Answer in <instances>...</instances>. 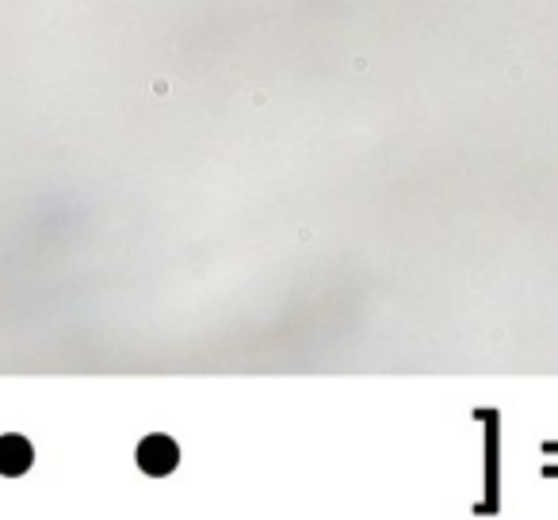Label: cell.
I'll list each match as a JSON object with an SVG mask.
<instances>
[{
  "label": "cell",
  "instance_id": "6da1fadb",
  "mask_svg": "<svg viewBox=\"0 0 558 520\" xmlns=\"http://www.w3.org/2000/svg\"><path fill=\"white\" fill-rule=\"evenodd\" d=\"M176 464H180V448H176L173 436L153 432V436H145V441L138 444V467H142L145 474H153V479H165L168 471H176Z\"/></svg>",
  "mask_w": 558,
  "mask_h": 520
},
{
  "label": "cell",
  "instance_id": "7a4b0ae2",
  "mask_svg": "<svg viewBox=\"0 0 558 520\" xmlns=\"http://www.w3.org/2000/svg\"><path fill=\"white\" fill-rule=\"evenodd\" d=\"M31 464H35V452H31V441H27V436H20V432L0 436V474L20 479L24 471H31Z\"/></svg>",
  "mask_w": 558,
  "mask_h": 520
}]
</instances>
